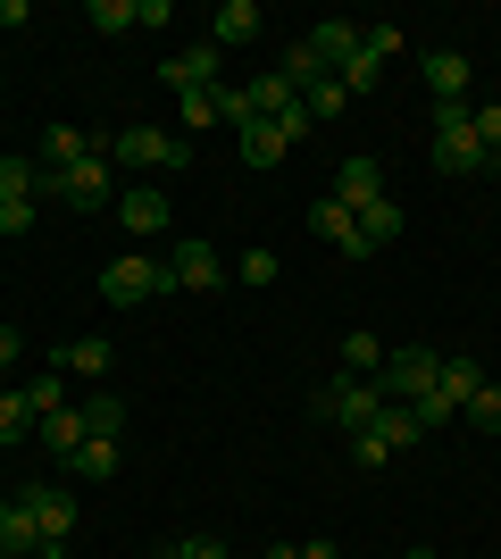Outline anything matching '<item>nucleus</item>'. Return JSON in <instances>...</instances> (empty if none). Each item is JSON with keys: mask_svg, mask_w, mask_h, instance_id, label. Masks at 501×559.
<instances>
[{"mask_svg": "<svg viewBox=\"0 0 501 559\" xmlns=\"http://www.w3.org/2000/svg\"><path fill=\"white\" fill-rule=\"evenodd\" d=\"M0 559H17V551H9V543H0Z\"/></svg>", "mask_w": 501, "mask_h": 559, "instance_id": "603ef678", "label": "nucleus"}, {"mask_svg": "<svg viewBox=\"0 0 501 559\" xmlns=\"http://www.w3.org/2000/svg\"><path fill=\"white\" fill-rule=\"evenodd\" d=\"M25 401H34V426H43L50 409H68V368H59V359H50V368L34 376V384H25Z\"/></svg>", "mask_w": 501, "mask_h": 559, "instance_id": "5701e85b", "label": "nucleus"}, {"mask_svg": "<svg viewBox=\"0 0 501 559\" xmlns=\"http://www.w3.org/2000/svg\"><path fill=\"white\" fill-rule=\"evenodd\" d=\"M210 126H217V100H210V93H184V142L210 134Z\"/></svg>", "mask_w": 501, "mask_h": 559, "instance_id": "58836bf2", "label": "nucleus"}, {"mask_svg": "<svg viewBox=\"0 0 501 559\" xmlns=\"http://www.w3.org/2000/svg\"><path fill=\"white\" fill-rule=\"evenodd\" d=\"M0 543H9L17 559H43V485L9 492V526H0Z\"/></svg>", "mask_w": 501, "mask_h": 559, "instance_id": "9d476101", "label": "nucleus"}, {"mask_svg": "<svg viewBox=\"0 0 501 559\" xmlns=\"http://www.w3.org/2000/svg\"><path fill=\"white\" fill-rule=\"evenodd\" d=\"M43 226V201H0V234H34Z\"/></svg>", "mask_w": 501, "mask_h": 559, "instance_id": "4c0bfd02", "label": "nucleus"}, {"mask_svg": "<svg viewBox=\"0 0 501 559\" xmlns=\"http://www.w3.org/2000/svg\"><path fill=\"white\" fill-rule=\"evenodd\" d=\"M251 100H260V117H285V109H293L301 93H293L285 75H251Z\"/></svg>", "mask_w": 501, "mask_h": 559, "instance_id": "7c9ffc66", "label": "nucleus"}, {"mask_svg": "<svg viewBox=\"0 0 501 559\" xmlns=\"http://www.w3.org/2000/svg\"><path fill=\"white\" fill-rule=\"evenodd\" d=\"M318 426H351V435H368V426H377V409H384V384L377 376H343L334 368L326 384H318Z\"/></svg>", "mask_w": 501, "mask_h": 559, "instance_id": "f03ea898", "label": "nucleus"}, {"mask_svg": "<svg viewBox=\"0 0 501 559\" xmlns=\"http://www.w3.org/2000/svg\"><path fill=\"white\" fill-rule=\"evenodd\" d=\"M377 368H384V343L368 326H351L343 334V376H377Z\"/></svg>", "mask_w": 501, "mask_h": 559, "instance_id": "a878e982", "label": "nucleus"}, {"mask_svg": "<svg viewBox=\"0 0 501 559\" xmlns=\"http://www.w3.org/2000/svg\"><path fill=\"white\" fill-rule=\"evenodd\" d=\"M0 526H9V492H0Z\"/></svg>", "mask_w": 501, "mask_h": 559, "instance_id": "8fccbe9b", "label": "nucleus"}, {"mask_svg": "<svg viewBox=\"0 0 501 559\" xmlns=\"http://www.w3.org/2000/svg\"><path fill=\"white\" fill-rule=\"evenodd\" d=\"M301 109H310L318 126H326V117H343V109H351V93H343V84L326 75V84H310V93H301Z\"/></svg>", "mask_w": 501, "mask_h": 559, "instance_id": "473e14b6", "label": "nucleus"}, {"mask_svg": "<svg viewBox=\"0 0 501 559\" xmlns=\"http://www.w3.org/2000/svg\"><path fill=\"white\" fill-rule=\"evenodd\" d=\"M260 559H301V543H267V551Z\"/></svg>", "mask_w": 501, "mask_h": 559, "instance_id": "49530a36", "label": "nucleus"}, {"mask_svg": "<svg viewBox=\"0 0 501 559\" xmlns=\"http://www.w3.org/2000/svg\"><path fill=\"white\" fill-rule=\"evenodd\" d=\"M276 75H285L293 93H310V84H326V68H318V50H310V43H293V50H285V68H276Z\"/></svg>", "mask_w": 501, "mask_h": 559, "instance_id": "c756f323", "label": "nucleus"}, {"mask_svg": "<svg viewBox=\"0 0 501 559\" xmlns=\"http://www.w3.org/2000/svg\"><path fill=\"white\" fill-rule=\"evenodd\" d=\"M377 75H384V59H377V50H368V34H359V50H351V59H343V68H334V84H343V93H368Z\"/></svg>", "mask_w": 501, "mask_h": 559, "instance_id": "bb28decb", "label": "nucleus"}, {"mask_svg": "<svg viewBox=\"0 0 501 559\" xmlns=\"http://www.w3.org/2000/svg\"><path fill=\"white\" fill-rule=\"evenodd\" d=\"M359 34H368V25H351V17H326V25H318V34H310V50H318V68H343V59H351V50H359Z\"/></svg>", "mask_w": 501, "mask_h": 559, "instance_id": "f3484780", "label": "nucleus"}, {"mask_svg": "<svg viewBox=\"0 0 501 559\" xmlns=\"http://www.w3.org/2000/svg\"><path fill=\"white\" fill-rule=\"evenodd\" d=\"M84 426H93V435H118V426H126V401L118 393H93V401H84Z\"/></svg>", "mask_w": 501, "mask_h": 559, "instance_id": "72a5a7b5", "label": "nucleus"}, {"mask_svg": "<svg viewBox=\"0 0 501 559\" xmlns=\"http://www.w3.org/2000/svg\"><path fill=\"white\" fill-rule=\"evenodd\" d=\"M84 17H93L100 34H134V0H93Z\"/></svg>", "mask_w": 501, "mask_h": 559, "instance_id": "f704fd0d", "label": "nucleus"}, {"mask_svg": "<svg viewBox=\"0 0 501 559\" xmlns=\"http://www.w3.org/2000/svg\"><path fill=\"white\" fill-rule=\"evenodd\" d=\"M460 418L477 426V435H501V384H493V376H485V393L468 401V409H460Z\"/></svg>", "mask_w": 501, "mask_h": 559, "instance_id": "2f4dec72", "label": "nucleus"}, {"mask_svg": "<svg viewBox=\"0 0 501 559\" xmlns=\"http://www.w3.org/2000/svg\"><path fill=\"white\" fill-rule=\"evenodd\" d=\"M109 159L167 176V167H184V159H192V142H184V134H167V126H126V134H109Z\"/></svg>", "mask_w": 501, "mask_h": 559, "instance_id": "39448f33", "label": "nucleus"}, {"mask_svg": "<svg viewBox=\"0 0 501 559\" xmlns=\"http://www.w3.org/2000/svg\"><path fill=\"white\" fill-rule=\"evenodd\" d=\"M377 435H384V451H409V443H427V426L409 418V401H384V409H377Z\"/></svg>", "mask_w": 501, "mask_h": 559, "instance_id": "4be33fe9", "label": "nucleus"}, {"mask_svg": "<svg viewBox=\"0 0 501 559\" xmlns=\"http://www.w3.org/2000/svg\"><path fill=\"white\" fill-rule=\"evenodd\" d=\"M9 359H17V326H0V368H9Z\"/></svg>", "mask_w": 501, "mask_h": 559, "instance_id": "c03bdc74", "label": "nucleus"}, {"mask_svg": "<svg viewBox=\"0 0 501 559\" xmlns=\"http://www.w3.org/2000/svg\"><path fill=\"white\" fill-rule=\"evenodd\" d=\"M485 159H493V151L477 142L468 100H434V167H443V176H477Z\"/></svg>", "mask_w": 501, "mask_h": 559, "instance_id": "7ed1b4c3", "label": "nucleus"}, {"mask_svg": "<svg viewBox=\"0 0 501 559\" xmlns=\"http://www.w3.org/2000/svg\"><path fill=\"white\" fill-rule=\"evenodd\" d=\"M276 267H285V259H276V251H260V242L242 251V284H276Z\"/></svg>", "mask_w": 501, "mask_h": 559, "instance_id": "a19ab883", "label": "nucleus"}, {"mask_svg": "<svg viewBox=\"0 0 501 559\" xmlns=\"http://www.w3.org/2000/svg\"><path fill=\"white\" fill-rule=\"evenodd\" d=\"M68 476L75 485H109V476H118V435H93V443L68 460Z\"/></svg>", "mask_w": 501, "mask_h": 559, "instance_id": "6ab92c4d", "label": "nucleus"}, {"mask_svg": "<svg viewBox=\"0 0 501 559\" xmlns=\"http://www.w3.org/2000/svg\"><path fill=\"white\" fill-rule=\"evenodd\" d=\"M359 234H368V242H393V234H402V201H393V192H377V201H368V210H359Z\"/></svg>", "mask_w": 501, "mask_h": 559, "instance_id": "393cba45", "label": "nucleus"}, {"mask_svg": "<svg viewBox=\"0 0 501 559\" xmlns=\"http://www.w3.org/2000/svg\"><path fill=\"white\" fill-rule=\"evenodd\" d=\"M267 126H276V134H285V142H293V151H301V142H310V134H318V117H310V109H301V100H293V109H285V117H267Z\"/></svg>", "mask_w": 501, "mask_h": 559, "instance_id": "e433bc0d", "label": "nucleus"}, {"mask_svg": "<svg viewBox=\"0 0 501 559\" xmlns=\"http://www.w3.org/2000/svg\"><path fill=\"white\" fill-rule=\"evenodd\" d=\"M0 25H25V0H0Z\"/></svg>", "mask_w": 501, "mask_h": 559, "instance_id": "a18cd8bd", "label": "nucleus"}, {"mask_svg": "<svg viewBox=\"0 0 501 559\" xmlns=\"http://www.w3.org/2000/svg\"><path fill=\"white\" fill-rule=\"evenodd\" d=\"M310 234H318V242H326L334 259H351V267H359V259H377V242L359 234V217L343 210L334 192H318V201H310Z\"/></svg>", "mask_w": 501, "mask_h": 559, "instance_id": "0eeeda50", "label": "nucleus"}, {"mask_svg": "<svg viewBox=\"0 0 501 559\" xmlns=\"http://www.w3.org/2000/svg\"><path fill=\"white\" fill-rule=\"evenodd\" d=\"M167 559H226V543H217V535H184Z\"/></svg>", "mask_w": 501, "mask_h": 559, "instance_id": "37998d69", "label": "nucleus"}, {"mask_svg": "<svg viewBox=\"0 0 501 559\" xmlns=\"http://www.w3.org/2000/svg\"><path fill=\"white\" fill-rule=\"evenodd\" d=\"M217 68H226V50H217V43H184V50L159 68V84H167L176 100H184V93H217V84H226Z\"/></svg>", "mask_w": 501, "mask_h": 559, "instance_id": "6e6552de", "label": "nucleus"}, {"mask_svg": "<svg viewBox=\"0 0 501 559\" xmlns=\"http://www.w3.org/2000/svg\"><path fill=\"white\" fill-rule=\"evenodd\" d=\"M418 75H427V93L434 100H468V59H460V50H418Z\"/></svg>", "mask_w": 501, "mask_h": 559, "instance_id": "f8f14e48", "label": "nucleus"}, {"mask_svg": "<svg viewBox=\"0 0 501 559\" xmlns=\"http://www.w3.org/2000/svg\"><path fill=\"white\" fill-rule=\"evenodd\" d=\"M50 359H59L68 376H109V368H118V350H109V334H75V343H68V350H50Z\"/></svg>", "mask_w": 501, "mask_h": 559, "instance_id": "dca6fc26", "label": "nucleus"}, {"mask_svg": "<svg viewBox=\"0 0 501 559\" xmlns=\"http://www.w3.org/2000/svg\"><path fill=\"white\" fill-rule=\"evenodd\" d=\"M167 217H176V210H167V192H159V185H134V192H118V226L134 234V242L167 234Z\"/></svg>", "mask_w": 501, "mask_h": 559, "instance_id": "9b49d317", "label": "nucleus"}, {"mask_svg": "<svg viewBox=\"0 0 501 559\" xmlns=\"http://www.w3.org/2000/svg\"><path fill=\"white\" fill-rule=\"evenodd\" d=\"M210 43H217V50H242V43H260V9H251V0H226V9L210 17Z\"/></svg>", "mask_w": 501, "mask_h": 559, "instance_id": "2eb2a0df", "label": "nucleus"}, {"mask_svg": "<svg viewBox=\"0 0 501 559\" xmlns=\"http://www.w3.org/2000/svg\"><path fill=\"white\" fill-rule=\"evenodd\" d=\"M159 293H176L167 259L126 251V259H109V267H100V301H109V309H143V301H159Z\"/></svg>", "mask_w": 501, "mask_h": 559, "instance_id": "20e7f679", "label": "nucleus"}, {"mask_svg": "<svg viewBox=\"0 0 501 559\" xmlns=\"http://www.w3.org/2000/svg\"><path fill=\"white\" fill-rule=\"evenodd\" d=\"M301 559H343V551H334V543H301Z\"/></svg>", "mask_w": 501, "mask_h": 559, "instance_id": "de8ad7c7", "label": "nucleus"}, {"mask_svg": "<svg viewBox=\"0 0 501 559\" xmlns=\"http://www.w3.org/2000/svg\"><path fill=\"white\" fill-rule=\"evenodd\" d=\"M0 201H43V159H0Z\"/></svg>", "mask_w": 501, "mask_h": 559, "instance_id": "b1692460", "label": "nucleus"}, {"mask_svg": "<svg viewBox=\"0 0 501 559\" xmlns=\"http://www.w3.org/2000/svg\"><path fill=\"white\" fill-rule=\"evenodd\" d=\"M409 418H418V426L434 435V426H460V409H452L443 393H418V401H409Z\"/></svg>", "mask_w": 501, "mask_h": 559, "instance_id": "c9c22d12", "label": "nucleus"}, {"mask_svg": "<svg viewBox=\"0 0 501 559\" xmlns=\"http://www.w3.org/2000/svg\"><path fill=\"white\" fill-rule=\"evenodd\" d=\"M351 460H359V467H384V460H393V451H384V435H377V426H368V435H351Z\"/></svg>", "mask_w": 501, "mask_h": 559, "instance_id": "79ce46f5", "label": "nucleus"}, {"mask_svg": "<svg viewBox=\"0 0 501 559\" xmlns=\"http://www.w3.org/2000/svg\"><path fill=\"white\" fill-rule=\"evenodd\" d=\"M235 142H242V159H251V167H285V151H293V142L276 134V126H267V117H251V126H235Z\"/></svg>", "mask_w": 501, "mask_h": 559, "instance_id": "aec40b11", "label": "nucleus"}, {"mask_svg": "<svg viewBox=\"0 0 501 559\" xmlns=\"http://www.w3.org/2000/svg\"><path fill=\"white\" fill-rule=\"evenodd\" d=\"M43 201L50 210H109L118 201V159L109 151H93V159L59 167V176H43Z\"/></svg>", "mask_w": 501, "mask_h": 559, "instance_id": "f257e3e1", "label": "nucleus"}, {"mask_svg": "<svg viewBox=\"0 0 501 559\" xmlns=\"http://www.w3.org/2000/svg\"><path fill=\"white\" fill-rule=\"evenodd\" d=\"M485 167H493V176H501V151H493V159H485Z\"/></svg>", "mask_w": 501, "mask_h": 559, "instance_id": "3c124183", "label": "nucleus"}, {"mask_svg": "<svg viewBox=\"0 0 501 559\" xmlns=\"http://www.w3.org/2000/svg\"><path fill=\"white\" fill-rule=\"evenodd\" d=\"M434 376H443V350L409 343V350H384L377 384H384V401H418V393H434Z\"/></svg>", "mask_w": 501, "mask_h": 559, "instance_id": "423d86ee", "label": "nucleus"}, {"mask_svg": "<svg viewBox=\"0 0 501 559\" xmlns=\"http://www.w3.org/2000/svg\"><path fill=\"white\" fill-rule=\"evenodd\" d=\"M468 117H477V142H485V151H501V100H468Z\"/></svg>", "mask_w": 501, "mask_h": 559, "instance_id": "ea45409f", "label": "nucleus"}, {"mask_svg": "<svg viewBox=\"0 0 501 559\" xmlns=\"http://www.w3.org/2000/svg\"><path fill=\"white\" fill-rule=\"evenodd\" d=\"M217 126H251V117H260V100H251V84H217Z\"/></svg>", "mask_w": 501, "mask_h": 559, "instance_id": "c85d7f7f", "label": "nucleus"}, {"mask_svg": "<svg viewBox=\"0 0 501 559\" xmlns=\"http://www.w3.org/2000/svg\"><path fill=\"white\" fill-rule=\"evenodd\" d=\"M343 559H351V551H343Z\"/></svg>", "mask_w": 501, "mask_h": 559, "instance_id": "864d4df0", "label": "nucleus"}, {"mask_svg": "<svg viewBox=\"0 0 501 559\" xmlns=\"http://www.w3.org/2000/svg\"><path fill=\"white\" fill-rule=\"evenodd\" d=\"M402 559H434V551H427V543H418V551H402Z\"/></svg>", "mask_w": 501, "mask_h": 559, "instance_id": "09e8293b", "label": "nucleus"}, {"mask_svg": "<svg viewBox=\"0 0 501 559\" xmlns=\"http://www.w3.org/2000/svg\"><path fill=\"white\" fill-rule=\"evenodd\" d=\"M377 192H384V167H377V159H343V167H334V201H343L351 217L368 210Z\"/></svg>", "mask_w": 501, "mask_h": 559, "instance_id": "ddd939ff", "label": "nucleus"}, {"mask_svg": "<svg viewBox=\"0 0 501 559\" xmlns=\"http://www.w3.org/2000/svg\"><path fill=\"white\" fill-rule=\"evenodd\" d=\"M434 393L452 401V409H468V401L485 393V368H477V359H443V376H434Z\"/></svg>", "mask_w": 501, "mask_h": 559, "instance_id": "412c9836", "label": "nucleus"}, {"mask_svg": "<svg viewBox=\"0 0 501 559\" xmlns=\"http://www.w3.org/2000/svg\"><path fill=\"white\" fill-rule=\"evenodd\" d=\"M34 435L50 443V460H75V451L93 443V426H84V409H75V401H68V409H50V418L34 426Z\"/></svg>", "mask_w": 501, "mask_h": 559, "instance_id": "4468645a", "label": "nucleus"}, {"mask_svg": "<svg viewBox=\"0 0 501 559\" xmlns=\"http://www.w3.org/2000/svg\"><path fill=\"white\" fill-rule=\"evenodd\" d=\"M25 435H34V401L17 384V393H0V443H25Z\"/></svg>", "mask_w": 501, "mask_h": 559, "instance_id": "cd10ccee", "label": "nucleus"}, {"mask_svg": "<svg viewBox=\"0 0 501 559\" xmlns=\"http://www.w3.org/2000/svg\"><path fill=\"white\" fill-rule=\"evenodd\" d=\"M68 535H75V492H50L43 485V559L68 551Z\"/></svg>", "mask_w": 501, "mask_h": 559, "instance_id": "a211bd4d", "label": "nucleus"}, {"mask_svg": "<svg viewBox=\"0 0 501 559\" xmlns=\"http://www.w3.org/2000/svg\"><path fill=\"white\" fill-rule=\"evenodd\" d=\"M167 276H176V293H217V276H226V259L201 242V234H184L176 251H167Z\"/></svg>", "mask_w": 501, "mask_h": 559, "instance_id": "1a4fd4ad", "label": "nucleus"}]
</instances>
